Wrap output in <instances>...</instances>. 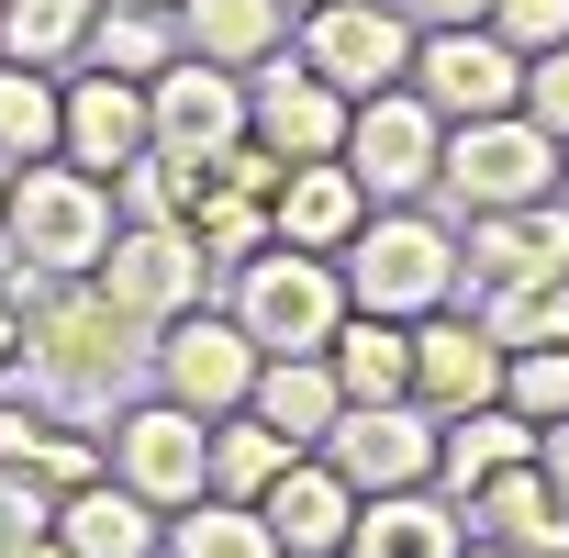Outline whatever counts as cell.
<instances>
[{"label":"cell","instance_id":"obj_1","mask_svg":"<svg viewBox=\"0 0 569 558\" xmlns=\"http://www.w3.org/2000/svg\"><path fill=\"white\" fill-rule=\"evenodd\" d=\"M12 313H23L12 380H34L68 425H90V413L112 402V380H123V336H134V325L101 302V279H23Z\"/></svg>","mask_w":569,"mask_h":558},{"label":"cell","instance_id":"obj_2","mask_svg":"<svg viewBox=\"0 0 569 558\" xmlns=\"http://www.w3.org/2000/svg\"><path fill=\"white\" fill-rule=\"evenodd\" d=\"M112 246V179L68 168V157H34L0 179V257L12 279H90Z\"/></svg>","mask_w":569,"mask_h":558},{"label":"cell","instance_id":"obj_3","mask_svg":"<svg viewBox=\"0 0 569 558\" xmlns=\"http://www.w3.org/2000/svg\"><path fill=\"white\" fill-rule=\"evenodd\" d=\"M336 268H347V302L391 313V325H425L458 302V235L425 223L413 201H369V223L336 246Z\"/></svg>","mask_w":569,"mask_h":558},{"label":"cell","instance_id":"obj_4","mask_svg":"<svg viewBox=\"0 0 569 558\" xmlns=\"http://www.w3.org/2000/svg\"><path fill=\"white\" fill-rule=\"evenodd\" d=\"M347 268L313 257V246H257L234 257V325L257 336V358H325L336 325H347Z\"/></svg>","mask_w":569,"mask_h":558},{"label":"cell","instance_id":"obj_5","mask_svg":"<svg viewBox=\"0 0 569 558\" xmlns=\"http://www.w3.org/2000/svg\"><path fill=\"white\" fill-rule=\"evenodd\" d=\"M436 190L458 212H525L558 190V134L525 123V112H480V123H447V157H436Z\"/></svg>","mask_w":569,"mask_h":558},{"label":"cell","instance_id":"obj_6","mask_svg":"<svg viewBox=\"0 0 569 558\" xmlns=\"http://www.w3.org/2000/svg\"><path fill=\"white\" fill-rule=\"evenodd\" d=\"M436 157H447V123H436V101L413 79H391V90H369L347 112V168H358L369 201H425L436 190Z\"/></svg>","mask_w":569,"mask_h":558},{"label":"cell","instance_id":"obj_7","mask_svg":"<svg viewBox=\"0 0 569 558\" xmlns=\"http://www.w3.org/2000/svg\"><path fill=\"white\" fill-rule=\"evenodd\" d=\"M201 246H190V223H112V246H101V302L134 325V336H157V325H179L190 302H201Z\"/></svg>","mask_w":569,"mask_h":558},{"label":"cell","instance_id":"obj_8","mask_svg":"<svg viewBox=\"0 0 569 558\" xmlns=\"http://www.w3.org/2000/svg\"><path fill=\"white\" fill-rule=\"evenodd\" d=\"M525 279H569V201H525V212H469L458 223V291L469 302H502Z\"/></svg>","mask_w":569,"mask_h":558},{"label":"cell","instance_id":"obj_9","mask_svg":"<svg viewBox=\"0 0 569 558\" xmlns=\"http://www.w3.org/2000/svg\"><path fill=\"white\" fill-rule=\"evenodd\" d=\"M413 90L436 101V123L525 112V57H513L491 23H436V34H413Z\"/></svg>","mask_w":569,"mask_h":558},{"label":"cell","instance_id":"obj_10","mask_svg":"<svg viewBox=\"0 0 569 558\" xmlns=\"http://www.w3.org/2000/svg\"><path fill=\"white\" fill-rule=\"evenodd\" d=\"M112 480H134L157 514H179V502H201L212 491V425L190 413V402H134V413H112Z\"/></svg>","mask_w":569,"mask_h":558},{"label":"cell","instance_id":"obj_11","mask_svg":"<svg viewBox=\"0 0 569 558\" xmlns=\"http://www.w3.org/2000/svg\"><path fill=\"white\" fill-rule=\"evenodd\" d=\"M302 68L336 79L347 101L413 79V23H402V0H325V12H302Z\"/></svg>","mask_w":569,"mask_h":558},{"label":"cell","instance_id":"obj_12","mask_svg":"<svg viewBox=\"0 0 569 558\" xmlns=\"http://www.w3.org/2000/svg\"><path fill=\"white\" fill-rule=\"evenodd\" d=\"M157 391L168 402H190L201 425L212 413H246V391H257V336L234 325V313H179V325H157Z\"/></svg>","mask_w":569,"mask_h":558},{"label":"cell","instance_id":"obj_13","mask_svg":"<svg viewBox=\"0 0 569 558\" xmlns=\"http://www.w3.org/2000/svg\"><path fill=\"white\" fill-rule=\"evenodd\" d=\"M347 112H358V101H347L336 79H313L302 57H291V68H279V57L246 68V134H257L279 168H302V157H347Z\"/></svg>","mask_w":569,"mask_h":558},{"label":"cell","instance_id":"obj_14","mask_svg":"<svg viewBox=\"0 0 569 558\" xmlns=\"http://www.w3.org/2000/svg\"><path fill=\"white\" fill-rule=\"evenodd\" d=\"M325 458L347 469L358 502L369 491H425L436 480V413L425 402H347L336 436H325Z\"/></svg>","mask_w":569,"mask_h":558},{"label":"cell","instance_id":"obj_15","mask_svg":"<svg viewBox=\"0 0 569 558\" xmlns=\"http://www.w3.org/2000/svg\"><path fill=\"white\" fill-rule=\"evenodd\" d=\"M146 146H157V123H146V79L79 68V79H68V112H57V157L90 168V179H123Z\"/></svg>","mask_w":569,"mask_h":558},{"label":"cell","instance_id":"obj_16","mask_svg":"<svg viewBox=\"0 0 569 558\" xmlns=\"http://www.w3.org/2000/svg\"><path fill=\"white\" fill-rule=\"evenodd\" d=\"M257 514H268L279 558H347V525H358V491H347V469H336L325 447H302V458H279V480L257 491Z\"/></svg>","mask_w":569,"mask_h":558},{"label":"cell","instance_id":"obj_17","mask_svg":"<svg viewBox=\"0 0 569 558\" xmlns=\"http://www.w3.org/2000/svg\"><path fill=\"white\" fill-rule=\"evenodd\" d=\"M146 123H157V146L212 157V146H234V134H246V79H234V68H212V57H168V68L146 79Z\"/></svg>","mask_w":569,"mask_h":558},{"label":"cell","instance_id":"obj_18","mask_svg":"<svg viewBox=\"0 0 569 558\" xmlns=\"http://www.w3.org/2000/svg\"><path fill=\"white\" fill-rule=\"evenodd\" d=\"M413 402L436 425L469 413V402H502V347H491L480 313H425L413 325Z\"/></svg>","mask_w":569,"mask_h":558},{"label":"cell","instance_id":"obj_19","mask_svg":"<svg viewBox=\"0 0 569 558\" xmlns=\"http://www.w3.org/2000/svg\"><path fill=\"white\" fill-rule=\"evenodd\" d=\"M46 525H57L68 558H157V547H168V514H157L134 480H112V469H90L79 491H57Z\"/></svg>","mask_w":569,"mask_h":558},{"label":"cell","instance_id":"obj_20","mask_svg":"<svg viewBox=\"0 0 569 558\" xmlns=\"http://www.w3.org/2000/svg\"><path fill=\"white\" fill-rule=\"evenodd\" d=\"M358 223H369V190H358V168H347V157H302V168H279L268 246H313V257H336Z\"/></svg>","mask_w":569,"mask_h":558},{"label":"cell","instance_id":"obj_21","mask_svg":"<svg viewBox=\"0 0 569 558\" xmlns=\"http://www.w3.org/2000/svg\"><path fill=\"white\" fill-rule=\"evenodd\" d=\"M458 514H480V536H491V547H513V558H569V502L547 491V469H536V458L491 469Z\"/></svg>","mask_w":569,"mask_h":558},{"label":"cell","instance_id":"obj_22","mask_svg":"<svg viewBox=\"0 0 569 558\" xmlns=\"http://www.w3.org/2000/svg\"><path fill=\"white\" fill-rule=\"evenodd\" d=\"M458 547H469V525L436 480L425 491H369L358 525H347V558H458Z\"/></svg>","mask_w":569,"mask_h":558},{"label":"cell","instance_id":"obj_23","mask_svg":"<svg viewBox=\"0 0 569 558\" xmlns=\"http://www.w3.org/2000/svg\"><path fill=\"white\" fill-rule=\"evenodd\" d=\"M246 413H257L279 447H325V436H336V413H347V391H336V369H325V358H257Z\"/></svg>","mask_w":569,"mask_h":558},{"label":"cell","instance_id":"obj_24","mask_svg":"<svg viewBox=\"0 0 569 558\" xmlns=\"http://www.w3.org/2000/svg\"><path fill=\"white\" fill-rule=\"evenodd\" d=\"M279 34H291V0H179V57H212V68H268Z\"/></svg>","mask_w":569,"mask_h":558},{"label":"cell","instance_id":"obj_25","mask_svg":"<svg viewBox=\"0 0 569 558\" xmlns=\"http://www.w3.org/2000/svg\"><path fill=\"white\" fill-rule=\"evenodd\" d=\"M325 369H336L347 402H413V325H391V313H347L336 347H325Z\"/></svg>","mask_w":569,"mask_h":558},{"label":"cell","instance_id":"obj_26","mask_svg":"<svg viewBox=\"0 0 569 558\" xmlns=\"http://www.w3.org/2000/svg\"><path fill=\"white\" fill-rule=\"evenodd\" d=\"M0 469H23V480L57 502V491H79V480L101 469V447H90V425H68V413H23V402H12V413H0Z\"/></svg>","mask_w":569,"mask_h":558},{"label":"cell","instance_id":"obj_27","mask_svg":"<svg viewBox=\"0 0 569 558\" xmlns=\"http://www.w3.org/2000/svg\"><path fill=\"white\" fill-rule=\"evenodd\" d=\"M168 57H179V12H146V0H101L79 34V68H112V79H157Z\"/></svg>","mask_w":569,"mask_h":558},{"label":"cell","instance_id":"obj_28","mask_svg":"<svg viewBox=\"0 0 569 558\" xmlns=\"http://www.w3.org/2000/svg\"><path fill=\"white\" fill-rule=\"evenodd\" d=\"M57 112H68V79L57 68H12V57H0V168L57 157Z\"/></svg>","mask_w":569,"mask_h":558},{"label":"cell","instance_id":"obj_29","mask_svg":"<svg viewBox=\"0 0 569 558\" xmlns=\"http://www.w3.org/2000/svg\"><path fill=\"white\" fill-rule=\"evenodd\" d=\"M157 558H279V536H268V514H257V502L201 491V502H179V514H168V547H157Z\"/></svg>","mask_w":569,"mask_h":558},{"label":"cell","instance_id":"obj_30","mask_svg":"<svg viewBox=\"0 0 569 558\" xmlns=\"http://www.w3.org/2000/svg\"><path fill=\"white\" fill-rule=\"evenodd\" d=\"M90 12L101 0H0V57L12 68H79Z\"/></svg>","mask_w":569,"mask_h":558},{"label":"cell","instance_id":"obj_31","mask_svg":"<svg viewBox=\"0 0 569 558\" xmlns=\"http://www.w3.org/2000/svg\"><path fill=\"white\" fill-rule=\"evenodd\" d=\"M279 458H302V447H279L257 413H212V491H223V502H257V491L279 480Z\"/></svg>","mask_w":569,"mask_h":558},{"label":"cell","instance_id":"obj_32","mask_svg":"<svg viewBox=\"0 0 569 558\" xmlns=\"http://www.w3.org/2000/svg\"><path fill=\"white\" fill-rule=\"evenodd\" d=\"M480 325H491V347L513 358V347H558L569 336V279H525V291H502V302H469Z\"/></svg>","mask_w":569,"mask_h":558},{"label":"cell","instance_id":"obj_33","mask_svg":"<svg viewBox=\"0 0 569 558\" xmlns=\"http://www.w3.org/2000/svg\"><path fill=\"white\" fill-rule=\"evenodd\" d=\"M502 402H513L525 425H569V336H558V347H513V358H502Z\"/></svg>","mask_w":569,"mask_h":558},{"label":"cell","instance_id":"obj_34","mask_svg":"<svg viewBox=\"0 0 569 558\" xmlns=\"http://www.w3.org/2000/svg\"><path fill=\"white\" fill-rule=\"evenodd\" d=\"M491 34L513 57H547V46H569V0H491Z\"/></svg>","mask_w":569,"mask_h":558},{"label":"cell","instance_id":"obj_35","mask_svg":"<svg viewBox=\"0 0 569 558\" xmlns=\"http://www.w3.org/2000/svg\"><path fill=\"white\" fill-rule=\"evenodd\" d=\"M525 123H547V134L569 146V46H547V57H525Z\"/></svg>","mask_w":569,"mask_h":558},{"label":"cell","instance_id":"obj_36","mask_svg":"<svg viewBox=\"0 0 569 558\" xmlns=\"http://www.w3.org/2000/svg\"><path fill=\"white\" fill-rule=\"evenodd\" d=\"M46 514H57V502H46V491H34L23 469H0V547H12V536H34Z\"/></svg>","mask_w":569,"mask_h":558},{"label":"cell","instance_id":"obj_37","mask_svg":"<svg viewBox=\"0 0 569 558\" xmlns=\"http://www.w3.org/2000/svg\"><path fill=\"white\" fill-rule=\"evenodd\" d=\"M402 23L436 34V23H491V0H402Z\"/></svg>","mask_w":569,"mask_h":558},{"label":"cell","instance_id":"obj_38","mask_svg":"<svg viewBox=\"0 0 569 558\" xmlns=\"http://www.w3.org/2000/svg\"><path fill=\"white\" fill-rule=\"evenodd\" d=\"M536 469H547V491L569 502V425H536Z\"/></svg>","mask_w":569,"mask_h":558},{"label":"cell","instance_id":"obj_39","mask_svg":"<svg viewBox=\"0 0 569 558\" xmlns=\"http://www.w3.org/2000/svg\"><path fill=\"white\" fill-rule=\"evenodd\" d=\"M12 358H23V313H12V291H0V380H12Z\"/></svg>","mask_w":569,"mask_h":558},{"label":"cell","instance_id":"obj_40","mask_svg":"<svg viewBox=\"0 0 569 558\" xmlns=\"http://www.w3.org/2000/svg\"><path fill=\"white\" fill-rule=\"evenodd\" d=\"M0 558H68V547H57V525H34V536H12Z\"/></svg>","mask_w":569,"mask_h":558},{"label":"cell","instance_id":"obj_41","mask_svg":"<svg viewBox=\"0 0 569 558\" xmlns=\"http://www.w3.org/2000/svg\"><path fill=\"white\" fill-rule=\"evenodd\" d=\"M458 558H513V547H491V536H480V547H458Z\"/></svg>","mask_w":569,"mask_h":558},{"label":"cell","instance_id":"obj_42","mask_svg":"<svg viewBox=\"0 0 569 558\" xmlns=\"http://www.w3.org/2000/svg\"><path fill=\"white\" fill-rule=\"evenodd\" d=\"M558 201H569V146H558Z\"/></svg>","mask_w":569,"mask_h":558},{"label":"cell","instance_id":"obj_43","mask_svg":"<svg viewBox=\"0 0 569 558\" xmlns=\"http://www.w3.org/2000/svg\"><path fill=\"white\" fill-rule=\"evenodd\" d=\"M291 12H325V0H291Z\"/></svg>","mask_w":569,"mask_h":558},{"label":"cell","instance_id":"obj_44","mask_svg":"<svg viewBox=\"0 0 569 558\" xmlns=\"http://www.w3.org/2000/svg\"><path fill=\"white\" fill-rule=\"evenodd\" d=\"M146 12H179V0H146Z\"/></svg>","mask_w":569,"mask_h":558},{"label":"cell","instance_id":"obj_45","mask_svg":"<svg viewBox=\"0 0 569 558\" xmlns=\"http://www.w3.org/2000/svg\"><path fill=\"white\" fill-rule=\"evenodd\" d=\"M0 179H12V168H0Z\"/></svg>","mask_w":569,"mask_h":558}]
</instances>
